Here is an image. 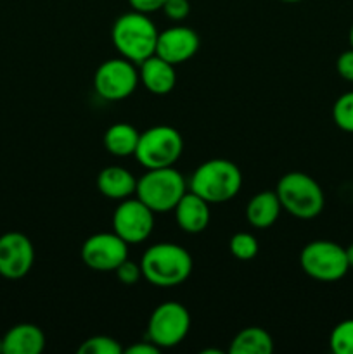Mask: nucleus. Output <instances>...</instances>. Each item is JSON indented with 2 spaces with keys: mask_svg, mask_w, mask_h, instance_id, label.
Instances as JSON below:
<instances>
[{
  "mask_svg": "<svg viewBox=\"0 0 353 354\" xmlns=\"http://www.w3.org/2000/svg\"><path fill=\"white\" fill-rule=\"evenodd\" d=\"M142 279L154 287L170 289L185 282L192 273V256L182 245L159 242L151 245L141 259Z\"/></svg>",
  "mask_w": 353,
  "mask_h": 354,
  "instance_id": "obj_1",
  "label": "nucleus"
},
{
  "mask_svg": "<svg viewBox=\"0 0 353 354\" xmlns=\"http://www.w3.org/2000/svg\"><path fill=\"white\" fill-rule=\"evenodd\" d=\"M159 31L156 30L151 17L138 10L121 14L113 24L111 40L121 57L134 64H141L147 57L156 54Z\"/></svg>",
  "mask_w": 353,
  "mask_h": 354,
  "instance_id": "obj_2",
  "label": "nucleus"
},
{
  "mask_svg": "<svg viewBox=\"0 0 353 354\" xmlns=\"http://www.w3.org/2000/svg\"><path fill=\"white\" fill-rule=\"evenodd\" d=\"M242 187V175L237 165L228 159H210L196 168L189 180L190 192L210 204H221L234 199Z\"/></svg>",
  "mask_w": 353,
  "mask_h": 354,
  "instance_id": "obj_3",
  "label": "nucleus"
},
{
  "mask_svg": "<svg viewBox=\"0 0 353 354\" xmlns=\"http://www.w3.org/2000/svg\"><path fill=\"white\" fill-rule=\"evenodd\" d=\"M275 194L282 209L298 220H314L324 209V190L307 173L289 171L282 175L277 183Z\"/></svg>",
  "mask_w": 353,
  "mask_h": 354,
  "instance_id": "obj_4",
  "label": "nucleus"
},
{
  "mask_svg": "<svg viewBox=\"0 0 353 354\" xmlns=\"http://www.w3.org/2000/svg\"><path fill=\"white\" fill-rule=\"evenodd\" d=\"M185 192V178L173 166L147 169V173L137 180V187H135L137 199L142 201L154 213L173 211Z\"/></svg>",
  "mask_w": 353,
  "mask_h": 354,
  "instance_id": "obj_5",
  "label": "nucleus"
},
{
  "mask_svg": "<svg viewBox=\"0 0 353 354\" xmlns=\"http://www.w3.org/2000/svg\"><path fill=\"white\" fill-rule=\"evenodd\" d=\"M182 152L183 138L180 131L168 124H158L142 131L134 156L145 169H156L173 166Z\"/></svg>",
  "mask_w": 353,
  "mask_h": 354,
  "instance_id": "obj_6",
  "label": "nucleus"
},
{
  "mask_svg": "<svg viewBox=\"0 0 353 354\" xmlns=\"http://www.w3.org/2000/svg\"><path fill=\"white\" fill-rule=\"evenodd\" d=\"M301 270L318 282H336L348 273L350 265L343 245L332 241H311L300 252Z\"/></svg>",
  "mask_w": 353,
  "mask_h": 354,
  "instance_id": "obj_7",
  "label": "nucleus"
},
{
  "mask_svg": "<svg viewBox=\"0 0 353 354\" xmlns=\"http://www.w3.org/2000/svg\"><path fill=\"white\" fill-rule=\"evenodd\" d=\"M190 330V315L180 303H163L152 311L147 324V339L159 349L179 346Z\"/></svg>",
  "mask_w": 353,
  "mask_h": 354,
  "instance_id": "obj_8",
  "label": "nucleus"
},
{
  "mask_svg": "<svg viewBox=\"0 0 353 354\" xmlns=\"http://www.w3.org/2000/svg\"><path fill=\"white\" fill-rule=\"evenodd\" d=\"M138 71L125 57L104 61L93 75V86L102 99L116 102L130 97L138 85Z\"/></svg>",
  "mask_w": 353,
  "mask_h": 354,
  "instance_id": "obj_9",
  "label": "nucleus"
},
{
  "mask_svg": "<svg viewBox=\"0 0 353 354\" xmlns=\"http://www.w3.org/2000/svg\"><path fill=\"white\" fill-rule=\"evenodd\" d=\"M154 228V211L149 209L142 201L123 199L113 213V232L120 235L128 245L141 244Z\"/></svg>",
  "mask_w": 353,
  "mask_h": 354,
  "instance_id": "obj_10",
  "label": "nucleus"
},
{
  "mask_svg": "<svg viewBox=\"0 0 353 354\" xmlns=\"http://www.w3.org/2000/svg\"><path fill=\"white\" fill-rule=\"evenodd\" d=\"M82 261L93 272H114L128 259V244L114 232L93 234L83 242Z\"/></svg>",
  "mask_w": 353,
  "mask_h": 354,
  "instance_id": "obj_11",
  "label": "nucleus"
},
{
  "mask_svg": "<svg viewBox=\"0 0 353 354\" xmlns=\"http://www.w3.org/2000/svg\"><path fill=\"white\" fill-rule=\"evenodd\" d=\"M35 261V249L21 232H7L0 237V277L19 280L30 273Z\"/></svg>",
  "mask_w": 353,
  "mask_h": 354,
  "instance_id": "obj_12",
  "label": "nucleus"
},
{
  "mask_svg": "<svg viewBox=\"0 0 353 354\" xmlns=\"http://www.w3.org/2000/svg\"><path fill=\"white\" fill-rule=\"evenodd\" d=\"M199 50V37L192 28L172 26L165 31H159L156 55L176 66L189 61Z\"/></svg>",
  "mask_w": 353,
  "mask_h": 354,
  "instance_id": "obj_13",
  "label": "nucleus"
},
{
  "mask_svg": "<svg viewBox=\"0 0 353 354\" xmlns=\"http://www.w3.org/2000/svg\"><path fill=\"white\" fill-rule=\"evenodd\" d=\"M138 80L154 95H166L176 85L175 66L154 54L138 64Z\"/></svg>",
  "mask_w": 353,
  "mask_h": 354,
  "instance_id": "obj_14",
  "label": "nucleus"
},
{
  "mask_svg": "<svg viewBox=\"0 0 353 354\" xmlns=\"http://www.w3.org/2000/svg\"><path fill=\"white\" fill-rule=\"evenodd\" d=\"M173 211H175L176 225L185 234L197 235L206 230L210 225V203L190 190L183 194Z\"/></svg>",
  "mask_w": 353,
  "mask_h": 354,
  "instance_id": "obj_15",
  "label": "nucleus"
},
{
  "mask_svg": "<svg viewBox=\"0 0 353 354\" xmlns=\"http://www.w3.org/2000/svg\"><path fill=\"white\" fill-rule=\"evenodd\" d=\"M3 354H40L45 348V334L33 324H19L2 337Z\"/></svg>",
  "mask_w": 353,
  "mask_h": 354,
  "instance_id": "obj_16",
  "label": "nucleus"
},
{
  "mask_svg": "<svg viewBox=\"0 0 353 354\" xmlns=\"http://www.w3.org/2000/svg\"><path fill=\"white\" fill-rule=\"evenodd\" d=\"M135 187H137L135 176L121 166H107L97 176V189L107 199H128L132 194H135Z\"/></svg>",
  "mask_w": 353,
  "mask_h": 354,
  "instance_id": "obj_17",
  "label": "nucleus"
},
{
  "mask_svg": "<svg viewBox=\"0 0 353 354\" xmlns=\"http://www.w3.org/2000/svg\"><path fill=\"white\" fill-rule=\"evenodd\" d=\"M282 211L275 190H263L253 196L246 206V220L255 228H269L279 220Z\"/></svg>",
  "mask_w": 353,
  "mask_h": 354,
  "instance_id": "obj_18",
  "label": "nucleus"
},
{
  "mask_svg": "<svg viewBox=\"0 0 353 354\" xmlns=\"http://www.w3.org/2000/svg\"><path fill=\"white\" fill-rule=\"evenodd\" d=\"M141 131L130 123H114L104 133V147L116 158L135 154Z\"/></svg>",
  "mask_w": 353,
  "mask_h": 354,
  "instance_id": "obj_19",
  "label": "nucleus"
},
{
  "mask_svg": "<svg viewBox=\"0 0 353 354\" xmlns=\"http://www.w3.org/2000/svg\"><path fill=\"white\" fill-rule=\"evenodd\" d=\"M273 351V339L265 328L248 327L239 332L228 346L230 354H270Z\"/></svg>",
  "mask_w": 353,
  "mask_h": 354,
  "instance_id": "obj_20",
  "label": "nucleus"
},
{
  "mask_svg": "<svg viewBox=\"0 0 353 354\" xmlns=\"http://www.w3.org/2000/svg\"><path fill=\"white\" fill-rule=\"evenodd\" d=\"M228 249H230L232 256L237 258L239 261H251L258 254L260 245L255 235L248 234V232H239V234L232 235Z\"/></svg>",
  "mask_w": 353,
  "mask_h": 354,
  "instance_id": "obj_21",
  "label": "nucleus"
},
{
  "mask_svg": "<svg viewBox=\"0 0 353 354\" xmlns=\"http://www.w3.org/2000/svg\"><path fill=\"white\" fill-rule=\"evenodd\" d=\"M329 346L334 354H353V318L339 322L332 328Z\"/></svg>",
  "mask_w": 353,
  "mask_h": 354,
  "instance_id": "obj_22",
  "label": "nucleus"
},
{
  "mask_svg": "<svg viewBox=\"0 0 353 354\" xmlns=\"http://www.w3.org/2000/svg\"><path fill=\"white\" fill-rule=\"evenodd\" d=\"M332 120L339 130L353 133V92L343 93L332 106Z\"/></svg>",
  "mask_w": 353,
  "mask_h": 354,
  "instance_id": "obj_23",
  "label": "nucleus"
},
{
  "mask_svg": "<svg viewBox=\"0 0 353 354\" xmlns=\"http://www.w3.org/2000/svg\"><path fill=\"white\" fill-rule=\"evenodd\" d=\"M80 354H121L123 348L116 339L109 335H93L83 341V344L78 348Z\"/></svg>",
  "mask_w": 353,
  "mask_h": 354,
  "instance_id": "obj_24",
  "label": "nucleus"
},
{
  "mask_svg": "<svg viewBox=\"0 0 353 354\" xmlns=\"http://www.w3.org/2000/svg\"><path fill=\"white\" fill-rule=\"evenodd\" d=\"M114 273H116V279L120 280L121 283H125V286H135V283L142 279L141 263L137 265V263L130 261V259H125V261L114 270Z\"/></svg>",
  "mask_w": 353,
  "mask_h": 354,
  "instance_id": "obj_25",
  "label": "nucleus"
},
{
  "mask_svg": "<svg viewBox=\"0 0 353 354\" xmlns=\"http://www.w3.org/2000/svg\"><path fill=\"white\" fill-rule=\"evenodd\" d=\"M163 12L172 21H183L190 12L189 0H166L163 6Z\"/></svg>",
  "mask_w": 353,
  "mask_h": 354,
  "instance_id": "obj_26",
  "label": "nucleus"
},
{
  "mask_svg": "<svg viewBox=\"0 0 353 354\" xmlns=\"http://www.w3.org/2000/svg\"><path fill=\"white\" fill-rule=\"evenodd\" d=\"M336 71L343 80L353 83V48L339 54L338 61H336Z\"/></svg>",
  "mask_w": 353,
  "mask_h": 354,
  "instance_id": "obj_27",
  "label": "nucleus"
},
{
  "mask_svg": "<svg viewBox=\"0 0 353 354\" xmlns=\"http://www.w3.org/2000/svg\"><path fill=\"white\" fill-rule=\"evenodd\" d=\"M165 2L166 0H128L132 9L144 14H151V12H156V10L163 9Z\"/></svg>",
  "mask_w": 353,
  "mask_h": 354,
  "instance_id": "obj_28",
  "label": "nucleus"
},
{
  "mask_svg": "<svg viewBox=\"0 0 353 354\" xmlns=\"http://www.w3.org/2000/svg\"><path fill=\"white\" fill-rule=\"evenodd\" d=\"M123 353H127V354H158L159 348L154 344V342H151L149 339H145V341L137 342V344L123 349Z\"/></svg>",
  "mask_w": 353,
  "mask_h": 354,
  "instance_id": "obj_29",
  "label": "nucleus"
},
{
  "mask_svg": "<svg viewBox=\"0 0 353 354\" xmlns=\"http://www.w3.org/2000/svg\"><path fill=\"white\" fill-rule=\"evenodd\" d=\"M345 251H346V259H348L350 268H353V242L348 245V248H345Z\"/></svg>",
  "mask_w": 353,
  "mask_h": 354,
  "instance_id": "obj_30",
  "label": "nucleus"
},
{
  "mask_svg": "<svg viewBox=\"0 0 353 354\" xmlns=\"http://www.w3.org/2000/svg\"><path fill=\"white\" fill-rule=\"evenodd\" d=\"M350 45H352V48H353V24H352V28H350Z\"/></svg>",
  "mask_w": 353,
  "mask_h": 354,
  "instance_id": "obj_31",
  "label": "nucleus"
},
{
  "mask_svg": "<svg viewBox=\"0 0 353 354\" xmlns=\"http://www.w3.org/2000/svg\"><path fill=\"white\" fill-rule=\"evenodd\" d=\"M280 2H286V3H296V2H301V0H280Z\"/></svg>",
  "mask_w": 353,
  "mask_h": 354,
  "instance_id": "obj_32",
  "label": "nucleus"
},
{
  "mask_svg": "<svg viewBox=\"0 0 353 354\" xmlns=\"http://www.w3.org/2000/svg\"><path fill=\"white\" fill-rule=\"evenodd\" d=\"M0 354H3V346H2V337H0Z\"/></svg>",
  "mask_w": 353,
  "mask_h": 354,
  "instance_id": "obj_33",
  "label": "nucleus"
}]
</instances>
